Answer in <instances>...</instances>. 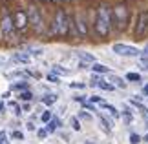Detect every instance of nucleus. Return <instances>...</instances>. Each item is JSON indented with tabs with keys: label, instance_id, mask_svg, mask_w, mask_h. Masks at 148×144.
<instances>
[{
	"label": "nucleus",
	"instance_id": "2eb2a0df",
	"mask_svg": "<svg viewBox=\"0 0 148 144\" xmlns=\"http://www.w3.org/2000/svg\"><path fill=\"white\" fill-rule=\"evenodd\" d=\"M92 70H93L95 73H108V71H110V70H108L106 66H102V64H97V62L93 64V68H92Z\"/></svg>",
	"mask_w": 148,
	"mask_h": 144
},
{
	"label": "nucleus",
	"instance_id": "7c9ffc66",
	"mask_svg": "<svg viewBox=\"0 0 148 144\" xmlns=\"http://www.w3.org/2000/svg\"><path fill=\"white\" fill-rule=\"evenodd\" d=\"M2 109H4V102H0V113H2Z\"/></svg>",
	"mask_w": 148,
	"mask_h": 144
},
{
	"label": "nucleus",
	"instance_id": "72a5a7b5",
	"mask_svg": "<svg viewBox=\"0 0 148 144\" xmlns=\"http://www.w3.org/2000/svg\"><path fill=\"white\" fill-rule=\"evenodd\" d=\"M145 141H146V142H148V133H146V135H145Z\"/></svg>",
	"mask_w": 148,
	"mask_h": 144
},
{
	"label": "nucleus",
	"instance_id": "f257e3e1",
	"mask_svg": "<svg viewBox=\"0 0 148 144\" xmlns=\"http://www.w3.org/2000/svg\"><path fill=\"white\" fill-rule=\"evenodd\" d=\"M112 20L113 13L108 8V4H101L97 9V20H95V31L99 37H108V33L112 29Z\"/></svg>",
	"mask_w": 148,
	"mask_h": 144
},
{
	"label": "nucleus",
	"instance_id": "2f4dec72",
	"mask_svg": "<svg viewBox=\"0 0 148 144\" xmlns=\"http://www.w3.org/2000/svg\"><path fill=\"white\" fill-rule=\"evenodd\" d=\"M145 93H146V95H148V84H146V86H145Z\"/></svg>",
	"mask_w": 148,
	"mask_h": 144
},
{
	"label": "nucleus",
	"instance_id": "c85d7f7f",
	"mask_svg": "<svg viewBox=\"0 0 148 144\" xmlns=\"http://www.w3.org/2000/svg\"><path fill=\"white\" fill-rule=\"evenodd\" d=\"M46 135H48V131H46V130H38V137H40V139H44Z\"/></svg>",
	"mask_w": 148,
	"mask_h": 144
},
{
	"label": "nucleus",
	"instance_id": "bb28decb",
	"mask_svg": "<svg viewBox=\"0 0 148 144\" xmlns=\"http://www.w3.org/2000/svg\"><path fill=\"white\" fill-rule=\"evenodd\" d=\"M90 100H92V102H101V104H102V99H101V97H97V95L90 97Z\"/></svg>",
	"mask_w": 148,
	"mask_h": 144
},
{
	"label": "nucleus",
	"instance_id": "cd10ccee",
	"mask_svg": "<svg viewBox=\"0 0 148 144\" xmlns=\"http://www.w3.org/2000/svg\"><path fill=\"white\" fill-rule=\"evenodd\" d=\"M48 80H51V82H59V77H55V75L51 73V75H48Z\"/></svg>",
	"mask_w": 148,
	"mask_h": 144
},
{
	"label": "nucleus",
	"instance_id": "39448f33",
	"mask_svg": "<svg viewBox=\"0 0 148 144\" xmlns=\"http://www.w3.org/2000/svg\"><path fill=\"white\" fill-rule=\"evenodd\" d=\"M15 31V24H13V16L9 13H4L2 22H0V38H11Z\"/></svg>",
	"mask_w": 148,
	"mask_h": 144
},
{
	"label": "nucleus",
	"instance_id": "f704fd0d",
	"mask_svg": "<svg viewBox=\"0 0 148 144\" xmlns=\"http://www.w3.org/2000/svg\"><path fill=\"white\" fill-rule=\"evenodd\" d=\"M0 144H4V142H2V141H0Z\"/></svg>",
	"mask_w": 148,
	"mask_h": 144
},
{
	"label": "nucleus",
	"instance_id": "b1692460",
	"mask_svg": "<svg viewBox=\"0 0 148 144\" xmlns=\"http://www.w3.org/2000/svg\"><path fill=\"white\" fill-rule=\"evenodd\" d=\"M53 71H55V73H60V75H68V73H70V71H66V70H62V68H60V66H55V68H53Z\"/></svg>",
	"mask_w": 148,
	"mask_h": 144
},
{
	"label": "nucleus",
	"instance_id": "a211bd4d",
	"mask_svg": "<svg viewBox=\"0 0 148 144\" xmlns=\"http://www.w3.org/2000/svg\"><path fill=\"white\" fill-rule=\"evenodd\" d=\"M126 80H132V82H139V80H141V75H139V73H128V75H126Z\"/></svg>",
	"mask_w": 148,
	"mask_h": 144
},
{
	"label": "nucleus",
	"instance_id": "412c9836",
	"mask_svg": "<svg viewBox=\"0 0 148 144\" xmlns=\"http://www.w3.org/2000/svg\"><path fill=\"white\" fill-rule=\"evenodd\" d=\"M20 99H22V100H31L33 95L29 93V91H24V93H20Z\"/></svg>",
	"mask_w": 148,
	"mask_h": 144
},
{
	"label": "nucleus",
	"instance_id": "5701e85b",
	"mask_svg": "<svg viewBox=\"0 0 148 144\" xmlns=\"http://www.w3.org/2000/svg\"><path fill=\"white\" fill-rule=\"evenodd\" d=\"M71 126H73V130H75V131H79V130H81V124H79V120H77L75 117L71 119Z\"/></svg>",
	"mask_w": 148,
	"mask_h": 144
},
{
	"label": "nucleus",
	"instance_id": "f3484780",
	"mask_svg": "<svg viewBox=\"0 0 148 144\" xmlns=\"http://www.w3.org/2000/svg\"><path fill=\"white\" fill-rule=\"evenodd\" d=\"M102 108H104L106 111H110V113L113 115V117H119V111H117V109L113 108V106H110V104H106V102H102Z\"/></svg>",
	"mask_w": 148,
	"mask_h": 144
},
{
	"label": "nucleus",
	"instance_id": "f8f14e48",
	"mask_svg": "<svg viewBox=\"0 0 148 144\" xmlns=\"http://www.w3.org/2000/svg\"><path fill=\"white\" fill-rule=\"evenodd\" d=\"M77 55H79V59H81L82 62H93V64H95V57L93 55L84 53V51H81V53H77Z\"/></svg>",
	"mask_w": 148,
	"mask_h": 144
},
{
	"label": "nucleus",
	"instance_id": "7ed1b4c3",
	"mask_svg": "<svg viewBox=\"0 0 148 144\" xmlns=\"http://www.w3.org/2000/svg\"><path fill=\"white\" fill-rule=\"evenodd\" d=\"M112 13H113V22L117 24V27L119 29H124L128 24V8L124 4H117L112 9Z\"/></svg>",
	"mask_w": 148,
	"mask_h": 144
},
{
	"label": "nucleus",
	"instance_id": "c9c22d12",
	"mask_svg": "<svg viewBox=\"0 0 148 144\" xmlns=\"http://www.w3.org/2000/svg\"><path fill=\"white\" fill-rule=\"evenodd\" d=\"M86 144H92V142H86Z\"/></svg>",
	"mask_w": 148,
	"mask_h": 144
},
{
	"label": "nucleus",
	"instance_id": "6ab92c4d",
	"mask_svg": "<svg viewBox=\"0 0 148 144\" xmlns=\"http://www.w3.org/2000/svg\"><path fill=\"white\" fill-rule=\"evenodd\" d=\"M130 142H132V144H139L141 142V137L137 133H132V135H130Z\"/></svg>",
	"mask_w": 148,
	"mask_h": 144
},
{
	"label": "nucleus",
	"instance_id": "ddd939ff",
	"mask_svg": "<svg viewBox=\"0 0 148 144\" xmlns=\"http://www.w3.org/2000/svg\"><path fill=\"white\" fill-rule=\"evenodd\" d=\"M59 126H60V120H59V119H53V120H51V122L46 126V131H48V133H51V131H55Z\"/></svg>",
	"mask_w": 148,
	"mask_h": 144
},
{
	"label": "nucleus",
	"instance_id": "f03ea898",
	"mask_svg": "<svg viewBox=\"0 0 148 144\" xmlns=\"http://www.w3.org/2000/svg\"><path fill=\"white\" fill-rule=\"evenodd\" d=\"M71 22L73 20L68 18V15L64 13V9H57L55 18H53V24H51V35L66 37L68 35V26H70Z\"/></svg>",
	"mask_w": 148,
	"mask_h": 144
},
{
	"label": "nucleus",
	"instance_id": "20e7f679",
	"mask_svg": "<svg viewBox=\"0 0 148 144\" xmlns=\"http://www.w3.org/2000/svg\"><path fill=\"white\" fill-rule=\"evenodd\" d=\"M27 18H29V24L33 26V29L37 33H42L44 29V18L40 15V9L35 8V5H31L29 9H27Z\"/></svg>",
	"mask_w": 148,
	"mask_h": 144
},
{
	"label": "nucleus",
	"instance_id": "4468645a",
	"mask_svg": "<svg viewBox=\"0 0 148 144\" xmlns=\"http://www.w3.org/2000/svg\"><path fill=\"white\" fill-rule=\"evenodd\" d=\"M112 82H113V86H117V88H121V89H124V88H126V82H124L123 78L115 77V75H113V77H112Z\"/></svg>",
	"mask_w": 148,
	"mask_h": 144
},
{
	"label": "nucleus",
	"instance_id": "aec40b11",
	"mask_svg": "<svg viewBox=\"0 0 148 144\" xmlns=\"http://www.w3.org/2000/svg\"><path fill=\"white\" fill-rule=\"evenodd\" d=\"M40 119H42V122H49L51 120V111H44Z\"/></svg>",
	"mask_w": 148,
	"mask_h": 144
},
{
	"label": "nucleus",
	"instance_id": "6e6552de",
	"mask_svg": "<svg viewBox=\"0 0 148 144\" xmlns=\"http://www.w3.org/2000/svg\"><path fill=\"white\" fill-rule=\"evenodd\" d=\"M13 24L16 29H26V26L29 24V18H27V11H22V9H16L15 15H13Z\"/></svg>",
	"mask_w": 148,
	"mask_h": 144
},
{
	"label": "nucleus",
	"instance_id": "c756f323",
	"mask_svg": "<svg viewBox=\"0 0 148 144\" xmlns=\"http://www.w3.org/2000/svg\"><path fill=\"white\" fill-rule=\"evenodd\" d=\"M13 137H15V139H22V137H24V135H22L20 131H15V133H13Z\"/></svg>",
	"mask_w": 148,
	"mask_h": 144
},
{
	"label": "nucleus",
	"instance_id": "0eeeda50",
	"mask_svg": "<svg viewBox=\"0 0 148 144\" xmlns=\"http://www.w3.org/2000/svg\"><path fill=\"white\" fill-rule=\"evenodd\" d=\"M113 53L123 55V57H137L139 49L134 48V46H128V44H113Z\"/></svg>",
	"mask_w": 148,
	"mask_h": 144
},
{
	"label": "nucleus",
	"instance_id": "473e14b6",
	"mask_svg": "<svg viewBox=\"0 0 148 144\" xmlns=\"http://www.w3.org/2000/svg\"><path fill=\"white\" fill-rule=\"evenodd\" d=\"M145 53H146V55H148V46H146V48H145Z\"/></svg>",
	"mask_w": 148,
	"mask_h": 144
},
{
	"label": "nucleus",
	"instance_id": "9b49d317",
	"mask_svg": "<svg viewBox=\"0 0 148 144\" xmlns=\"http://www.w3.org/2000/svg\"><path fill=\"white\" fill-rule=\"evenodd\" d=\"M93 84L99 86V88L104 89V91H113V89H115V86H113V84H108V82H104V80H93Z\"/></svg>",
	"mask_w": 148,
	"mask_h": 144
},
{
	"label": "nucleus",
	"instance_id": "393cba45",
	"mask_svg": "<svg viewBox=\"0 0 148 144\" xmlns=\"http://www.w3.org/2000/svg\"><path fill=\"white\" fill-rule=\"evenodd\" d=\"M9 108L15 111V115H20V109H18V106H16V104H9Z\"/></svg>",
	"mask_w": 148,
	"mask_h": 144
},
{
	"label": "nucleus",
	"instance_id": "dca6fc26",
	"mask_svg": "<svg viewBox=\"0 0 148 144\" xmlns=\"http://www.w3.org/2000/svg\"><path fill=\"white\" fill-rule=\"evenodd\" d=\"M42 102H44V104H48V106L55 104V102H57V95H46V97L42 99Z\"/></svg>",
	"mask_w": 148,
	"mask_h": 144
},
{
	"label": "nucleus",
	"instance_id": "a878e982",
	"mask_svg": "<svg viewBox=\"0 0 148 144\" xmlns=\"http://www.w3.org/2000/svg\"><path fill=\"white\" fill-rule=\"evenodd\" d=\"M141 64H143L145 70H148V57H143V59H141Z\"/></svg>",
	"mask_w": 148,
	"mask_h": 144
},
{
	"label": "nucleus",
	"instance_id": "1a4fd4ad",
	"mask_svg": "<svg viewBox=\"0 0 148 144\" xmlns=\"http://www.w3.org/2000/svg\"><path fill=\"white\" fill-rule=\"evenodd\" d=\"M77 31H79V35H81V37H84V35H88L86 16H84L82 13H79V15H77Z\"/></svg>",
	"mask_w": 148,
	"mask_h": 144
},
{
	"label": "nucleus",
	"instance_id": "423d86ee",
	"mask_svg": "<svg viewBox=\"0 0 148 144\" xmlns=\"http://www.w3.org/2000/svg\"><path fill=\"white\" fill-rule=\"evenodd\" d=\"M146 33H148V11H145V13L139 15L137 27H135V38H137V40H143Z\"/></svg>",
	"mask_w": 148,
	"mask_h": 144
},
{
	"label": "nucleus",
	"instance_id": "9d476101",
	"mask_svg": "<svg viewBox=\"0 0 148 144\" xmlns=\"http://www.w3.org/2000/svg\"><path fill=\"white\" fill-rule=\"evenodd\" d=\"M29 60H31V57L27 55V53H16V55H13V62H22V64H29Z\"/></svg>",
	"mask_w": 148,
	"mask_h": 144
},
{
	"label": "nucleus",
	"instance_id": "4be33fe9",
	"mask_svg": "<svg viewBox=\"0 0 148 144\" xmlns=\"http://www.w3.org/2000/svg\"><path fill=\"white\" fill-rule=\"evenodd\" d=\"M15 89H27V82H18V84H13Z\"/></svg>",
	"mask_w": 148,
	"mask_h": 144
}]
</instances>
